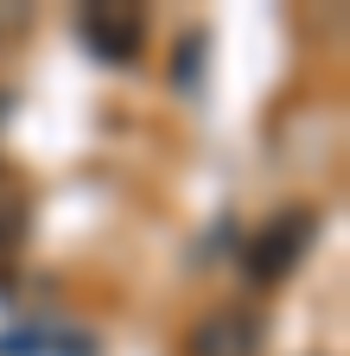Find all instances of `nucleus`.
Returning <instances> with one entry per match:
<instances>
[{
	"mask_svg": "<svg viewBox=\"0 0 350 356\" xmlns=\"http://www.w3.org/2000/svg\"><path fill=\"white\" fill-rule=\"evenodd\" d=\"M261 350V318L248 305H210L185 337V356H255Z\"/></svg>",
	"mask_w": 350,
	"mask_h": 356,
	"instance_id": "nucleus-3",
	"label": "nucleus"
},
{
	"mask_svg": "<svg viewBox=\"0 0 350 356\" xmlns=\"http://www.w3.org/2000/svg\"><path fill=\"white\" fill-rule=\"evenodd\" d=\"M312 229H319V216L305 210V204L274 210V222H261V236H255V242H248V254H242L248 280H255V286H280L293 267H299V254L312 248Z\"/></svg>",
	"mask_w": 350,
	"mask_h": 356,
	"instance_id": "nucleus-1",
	"label": "nucleus"
},
{
	"mask_svg": "<svg viewBox=\"0 0 350 356\" xmlns=\"http://www.w3.org/2000/svg\"><path fill=\"white\" fill-rule=\"evenodd\" d=\"M83 44L102 58V64H134L141 44H147V13L141 7H115V0H96V7L77 13Z\"/></svg>",
	"mask_w": 350,
	"mask_h": 356,
	"instance_id": "nucleus-2",
	"label": "nucleus"
},
{
	"mask_svg": "<svg viewBox=\"0 0 350 356\" xmlns=\"http://www.w3.org/2000/svg\"><path fill=\"white\" fill-rule=\"evenodd\" d=\"M19 236H26V210L19 204H0V248H13Z\"/></svg>",
	"mask_w": 350,
	"mask_h": 356,
	"instance_id": "nucleus-4",
	"label": "nucleus"
},
{
	"mask_svg": "<svg viewBox=\"0 0 350 356\" xmlns=\"http://www.w3.org/2000/svg\"><path fill=\"white\" fill-rule=\"evenodd\" d=\"M32 26V7H13V0H0V38H19Z\"/></svg>",
	"mask_w": 350,
	"mask_h": 356,
	"instance_id": "nucleus-5",
	"label": "nucleus"
}]
</instances>
